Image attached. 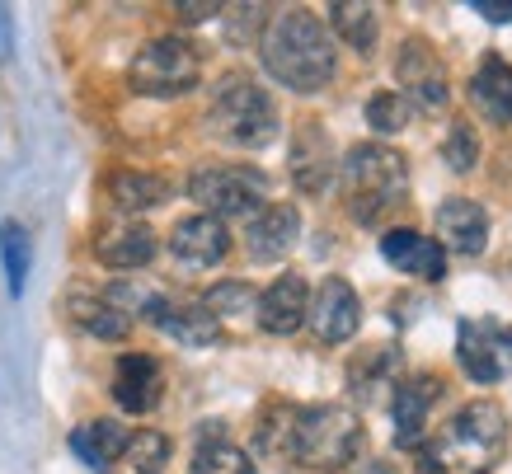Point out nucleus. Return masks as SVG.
<instances>
[{
  "instance_id": "4",
  "label": "nucleus",
  "mask_w": 512,
  "mask_h": 474,
  "mask_svg": "<svg viewBox=\"0 0 512 474\" xmlns=\"http://www.w3.org/2000/svg\"><path fill=\"white\" fill-rule=\"evenodd\" d=\"M287 451L296 465L306 470H348L362 451V418L348 404H315V409H296L292 432H287Z\"/></svg>"
},
{
  "instance_id": "2",
  "label": "nucleus",
  "mask_w": 512,
  "mask_h": 474,
  "mask_svg": "<svg viewBox=\"0 0 512 474\" xmlns=\"http://www.w3.org/2000/svg\"><path fill=\"white\" fill-rule=\"evenodd\" d=\"M508 451V413L494 399H475L451 413L447 428L419 446L414 474H489Z\"/></svg>"
},
{
  "instance_id": "13",
  "label": "nucleus",
  "mask_w": 512,
  "mask_h": 474,
  "mask_svg": "<svg viewBox=\"0 0 512 474\" xmlns=\"http://www.w3.org/2000/svg\"><path fill=\"white\" fill-rule=\"evenodd\" d=\"M156 230L146 221H132V216H113L104 226L94 230V259L113 268V273H132V268H146L156 259Z\"/></svg>"
},
{
  "instance_id": "15",
  "label": "nucleus",
  "mask_w": 512,
  "mask_h": 474,
  "mask_svg": "<svg viewBox=\"0 0 512 474\" xmlns=\"http://www.w3.org/2000/svg\"><path fill=\"white\" fill-rule=\"evenodd\" d=\"M170 254L179 263H188V268H212V263H221L231 254V230H226V221H217V216L193 212V216H184V221H174Z\"/></svg>"
},
{
  "instance_id": "21",
  "label": "nucleus",
  "mask_w": 512,
  "mask_h": 474,
  "mask_svg": "<svg viewBox=\"0 0 512 474\" xmlns=\"http://www.w3.org/2000/svg\"><path fill=\"white\" fill-rule=\"evenodd\" d=\"M470 99H475V108H480L489 123L512 127V66H508V57L484 52L480 71L470 76Z\"/></svg>"
},
{
  "instance_id": "33",
  "label": "nucleus",
  "mask_w": 512,
  "mask_h": 474,
  "mask_svg": "<svg viewBox=\"0 0 512 474\" xmlns=\"http://www.w3.org/2000/svg\"><path fill=\"white\" fill-rule=\"evenodd\" d=\"M226 15H231V19H226V38H231V43H245L249 33H254V29L264 33V24H268L264 5H231Z\"/></svg>"
},
{
  "instance_id": "6",
  "label": "nucleus",
  "mask_w": 512,
  "mask_h": 474,
  "mask_svg": "<svg viewBox=\"0 0 512 474\" xmlns=\"http://www.w3.org/2000/svg\"><path fill=\"white\" fill-rule=\"evenodd\" d=\"M202 80V57L198 47L179 38V33H165V38H151L141 47L132 66H127V85L141 99H179Z\"/></svg>"
},
{
  "instance_id": "3",
  "label": "nucleus",
  "mask_w": 512,
  "mask_h": 474,
  "mask_svg": "<svg viewBox=\"0 0 512 474\" xmlns=\"http://www.w3.org/2000/svg\"><path fill=\"white\" fill-rule=\"evenodd\" d=\"M343 202L357 226H381V216L404 198L409 188V160L386 141H357L339 160Z\"/></svg>"
},
{
  "instance_id": "29",
  "label": "nucleus",
  "mask_w": 512,
  "mask_h": 474,
  "mask_svg": "<svg viewBox=\"0 0 512 474\" xmlns=\"http://www.w3.org/2000/svg\"><path fill=\"white\" fill-rule=\"evenodd\" d=\"M170 456H174V446H170V437H165V432H156V428L127 432V451H123L127 470H137V474H160L165 465H170Z\"/></svg>"
},
{
  "instance_id": "17",
  "label": "nucleus",
  "mask_w": 512,
  "mask_h": 474,
  "mask_svg": "<svg viewBox=\"0 0 512 474\" xmlns=\"http://www.w3.org/2000/svg\"><path fill=\"white\" fill-rule=\"evenodd\" d=\"M306 306H311V287L301 273H282L278 282H268V291L259 296V329L273 338H287L306 324Z\"/></svg>"
},
{
  "instance_id": "22",
  "label": "nucleus",
  "mask_w": 512,
  "mask_h": 474,
  "mask_svg": "<svg viewBox=\"0 0 512 474\" xmlns=\"http://www.w3.org/2000/svg\"><path fill=\"white\" fill-rule=\"evenodd\" d=\"M325 29H329V38H339L353 52H372L376 38H381V10L367 5V0H334Z\"/></svg>"
},
{
  "instance_id": "14",
  "label": "nucleus",
  "mask_w": 512,
  "mask_h": 474,
  "mask_svg": "<svg viewBox=\"0 0 512 474\" xmlns=\"http://www.w3.org/2000/svg\"><path fill=\"white\" fill-rule=\"evenodd\" d=\"M296 240H301V212L292 202H264L245 226V245L254 263H278L282 254H292Z\"/></svg>"
},
{
  "instance_id": "25",
  "label": "nucleus",
  "mask_w": 512,
  "mask_h": 474,
  "mask_svg": "<svg viewBox=\"0 0 512 474\" xmlns=\"http://www.w3.org/2000/svg\"><path fill=\"white\" fill-rule=\"evenodd\" d=\"M193 474H254V460L235 442L221 437V423H202L198 451H193Z\"/></svg>"
},
{
  "instance_id": "31",
  "label": "nucleus",
  "mask_w": 512,
  "mask_h": 474,
  "mask_svg": "<svg viewBox=\"0 0 512 474\" xmlns=\"http://www.w3.org/2000/svg\"><path fill=\"white\" fill-rule=\"evenodd\" d=\"M202 306H207L212 320H235V315H249V310L259 306V296L249 291V282L231 277V282H217V287L207 291V296H202Z\"/></svg>"
},
{
  "instance_id": "19",
  "label": "nucleus",
  "mask_w": 512,
  "mask_h": 474,
  "mask_svg": "<svg viewBox=\"0 0 512 474\" xmlns=\"http://www.w3.org/2000/svg\"><path fill=\"white\" fill-rule=\"evenodd\" d=\"M160 362L151 352H123L113 371V399L127 413H151L160 404Z\"/></svg>"
},
{
  "instance_id": "32",
  "label": "nucleus",
  "mask_w": 512,
  "mask_h": 474,
  "mask_svg": "<svg viewBox=\"0 0 512 474\" xmlns=\"http://www.w3.org/2000/svg\"><path fill=\"white\" fill-rule=\"evenodd\" d=\"M442 160H447L451 174H470V169L480 165V137H475L470 118H456V123H451L447 141H442Z\"/></svg>"
},
{
  "instance_id": "11",
  "label": "nucleus",
  "mask_w": 512,
  "mask_h": 474,
  "mask_svg": "<svg viewBox=\"0 0 512 474\" xmlns=\"http://www.w3.org/2000/svg\"><path fill=\"white\" fill-rule=\"evenodd\" d=\"M442 376H433V371H419V376H409V381H400L395 390H390V428H395V446L400 451H419L423 446V432H428V413H433V404L442 399Z\"/></svg>"
},
{
  "instance_id": "24",
  "label": "nucleus",
  "mask_w": 512,
  "mask_h": 474,
  "mask_svg": "<svg viewBox=\"0 0 512 474\" xmlns=\"http://www.w3.org/2000/svg\"><path fill=\"white\" fill-rule=\"evenodd\" d=\"M71 451H76L90 470H109L113 460L127 451V428L118 418H94V423L71 432Z\"/></svg>"
},
{
  "instance_id": "35",
  "label": "nucleus",
  "mask_w": 512,
  "mask_h": 474,
  "mask_svg": "<svg viewBox=\"0 0 512 474\" xmlns=\"http://www.w3.org/2000/svg\"><path fill=\"white\" fill-rule=\"evenodd\" d=\"M470 10H475V15H489V24H512V5H489V0H475Z\"/></svg>"
},
{
  "instance_id": "28",
  "label": "nucleus",
  "mask_w": 512,
  "mask_h": 474,
  "mask_svg": "<svg viewBox=\"0 0 512 474\" xmlns=\"http://www.w3.org/2000/svg\"><path fill=\"white\" fill-rule=\"evenodd\" d=\"M0 263H5V282H10V296H24L33 249H29V230L19 226V221H5V226H0Z\"/></svg>"
},
{
  "instance_id": "36",
  "label": "nucleus",
  "mask_w": 512,
  "mask_h": 474,
  "mask_svg": "<svg viewBox=\"0 0 512 474\" xmlns=\"http://www.w3.org/2000/svg\"><path fill=\"white\" fill-rule=\"evenodd\" d=\"M10 52H15V29H10V15L0 10V62H5Z\"/></svg>"
},
{
  "instance_id": "12",
  "label": "nucleus",
  "mask_w": 512,
  "mask_h": 474,
  "mask_svg": "<svg viewBox=\"0 0 512 474\" xmlns=\"http://www.w3.org/2000/svg\"><path fill=\"white\" fill-rule=\"evenodd\" d=\"M306 324H311L315 338L329 343V348L348 343V338L357 334V324H362V301H357V291L348 287L343 277H325V282L311 291Z\"/></svg>"
},
{
  "instance_id": "34",
  "label": "nucleus",
  "mask_w": 512,
  "mask_h": 474,
  "mask_svg": "<svg viewBox=\"0 0 512 474\" xmlns=\"http://www.w3.org/2000/svg\"><path fill=\"white\" fill-rule=\"evenodd\" d=\"M174 15L184 19V24H202V19L221 15V5L217 0H179V5H174Z\"/></svg>"
},
{
  "instance_id": "30",
  "label": "nucleus",
  "mask_w": 512,
  "mask_h": 474,
  "mask_svg": "<svg viewBox=\"0 0 512 474\" xmlns=\"http://www.w3.org/2000/svg\"><path fill=\"white\" fill-rule=\"evenodd\" d=\"M409 118H414V104H409L400 90H376L372 99H367V127H372V132H381V137L404 132V127H409Z\"/></svg>"
},
{
  "instance_id": "8",
  "label": "nucleus",
  "mask_w": 512,
  "mask_h": 474,
  "mask_svg": "<svg viewBox=\"0 0 512 474\" xmlns=\"http://www.w3.org/2000/svg\"><path fill=\"white\" fill-rule=\"evenodd\" d=\"M456 362L475 385H498L512 376V329L494 320L456 324Z\"/></svg>"
},
{
  "instance_id": "1",
  "label": "nucleus",
  "mask_w": 512,
  "mask_h": 474,
  "mask_svg": "<svg viewBox=\"0 0 512 474\" xmlns=\"http://www.w3.org/2000/svg\"><path fill=\"white\" fill-rule=\"evenodd\" d=\"M259 62L282 90L320 94L339 71V52L329 38L325 19L311 10H282L259 33Z\"/></svg>"
},
{
  "instance_id": "7",
  "label": "nucleus",
  "mask_w": 512,
  "mask_h": 474,
  "mask_svg": "<svg viewBox=\"0 0 512 474\" xmlns=\"http://www.w3.org/2000/svg\"><path fill=\"white\" fill-rule=\"evenodd\" d=\"M188 198L207 216H254L268 202V179L249 165H202L188 179Z\"/></svg>"
},
{
  "instance_id": "26",
  "label": "nucleus",
  "mask_w": 512,
  "mask_h": 474,
  "mask_svg": "<svg viewBox=\"0 0 512 474\" xmlns=\"http://www.w3.org/2000/svg\"><path fill=\"white\" fill-rule=\"evenodd\" d=\"M66 315L85 329V334H94V338H104V343H123L127 334H132V320H127L118 306H109L104 296H71L66 301Z\"/></svg>"
},
{
  "instance_id": "10",
  "label": "nucleus",
  "mask_w": 512,
  "mask_h": 474,
  "mask_svg": "<svg viewBox=\"0 0 512 474\" xmlns=\"http://www.w3.org/2000/svg\"><path fill=\"white\" fill-rule=\"evenodd\" d=\"M287 169H292V184L306 193V198H320L329 193V184L339 179V155H334V141H329L325 123H301L292 132V151H287Z\"/></svg>"
},
{
  "instance_id": "9",
  "label": "nucleus",
  "mask_w": 512,
  "mask_h": 474,
  "mask_svg": "<svg viewBox=\"0 0 512 474\" xmlns=\"http://www.w3.org/2000/svg\"><path fill=\"white\" fill-rule=\"evenodd\" d=\"M395 80H400L404 99L428 108V113L447 108V99H451L447 66H442V57H437V47L428 43V38H419V33L395 47Z\"/></svg>"
},
{
  "instance_id": "23",
  "label": "nucleus",
  "mask_w": 512,
  "mask_h": 474,
  "mask_svg": "<svg viewBox=\"0 0 512 474\" xmlns=\"http://www.w3.org/2000/svg\"><path fill=\"white\" fill-rule=\"evenodd\" d=\"M104 193H109V202L123 216H137V212H151V207H160V202L170 198V184H165L160 174H146V169H113Z\"/></svg>"
},
{
  "instance_id": "5",
  "label": "nucleus",
  "mask_w": 512,
  "mask_h": 474,
  "mask_svg": "<svg viewBox=\"0 0 512 474\" xmlns=\"http://www.w3.org/2000/svg\"><path fill=\"white\" fill-rule=\"evenodd\" d=\"M207 127L212 137H221L226 146H240V151H264L278 141V104L264 85H254L249 76H226L212 90V104H207Z\"/></svg>"
},
{
  "instance_id": "18",
  "label": "nucleus",
  "mask_w": 512,
  "mask_h": 474,
  "mask_svg": "<svg viewBox=\"0 0 512 474\" xmlns=\"http://www.w3.org/2000/svg\"><path fill=\"white\" fill-rule=\"evenodd\" d=\"M437 245L451 249V254H484L489 245V216L475 198H447L437 207Z\"/></svg>"
},
{
  "instance_id": "20",
  "label": "nucleus",
  "mask_w": 512,
  "mask_h": 474,
  "mask_svg": "<svg viewBox=\"0 0 512 474\" xmlns=\"http://www.w3.org/2000/svg\"><path fill=\"white\" fill-rule=\"evenodd\" d=\"M141 315H146L151 324H160L165 334H174L179 343H188V348H207V343H217L221 338V320H212L202 301H193V306H174V301H165V296H151Z\"/></svg>"
},
{
  "instance_id": "16",
  "label": "nucleus",
  "mask_w": 512,
  "mask_h": 474,
  "mask_svg": "<svg viewBox=\"0 0 512 474\" xmlns=\"http://www.w3.org/2000/svg\"><path fill=\"white\" fill-rule=\"evenodd\" d=\"M381 259L409 277H423V282H442L447 277V249L409 226H395L381 235Z\"/></svg>"
},
{
  "instance_id": "27",
  "label": "nucleus",
  "mask_w": 512,
  "mask_h": 474,
  "mask_svg": "<svg viewBox=\"0 0 512 474\" xmlns=\"http://www.w3.org/2000/svg\"><path fill=\"white\" fill-rule=\"evenodd\" d=\"M395 376H400V348H372L362 352L353 362V371H348V385H353V395L362 399H381L395 390Z\"/></svg>"
}]
</instances>
